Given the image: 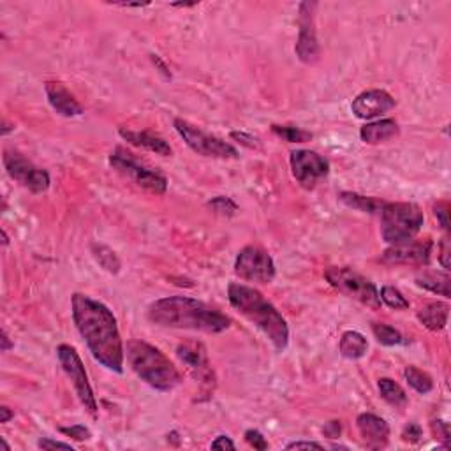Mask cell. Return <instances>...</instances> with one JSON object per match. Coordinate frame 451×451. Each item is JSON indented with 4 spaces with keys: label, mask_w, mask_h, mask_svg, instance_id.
<instances>
[{
    "label": "cell",
    "mask_w": 451,
    "mask_h": 451,
    "mask_svg": "<svg viewBox=\"0 0 451 451\" xmlns=\"http://www.w3.org/2000/svg\"><path fill=\"white\" fill-rule=\"evenodd\" d=\"M73 319L94 360L110 372L122 374L126 349L113 312L104 303L86 294L75 293Z\"/></svg>",
    "instance_id": "1"
},
{
    "label": "cell",
    "mask_w": 451,
    "mask_h": 451,
    "mask_svg": "<svg viewBox=\"0 0 451 451\" xmlns=\"http://www.w3.org/2000/svg\"><path fill=\"white\" fill-rule=\"evenodd\" d=\"M148 319L162 328L193 329L203 334H222L231 326V319L220 310L189 296L155 300L148 307Z\"/></svg>",
    "instance_id": "2"
},
{
    "label": "cell",
    "mask_w": 451,
    "mask_h": 451,
    "mask_svg": "<svg viewBox=\"0 0 451 451\" xmlns=\"http://www.w3.org/2000/svg\"><path fill=\"white\" fill-rule=\"evenodd\" d=\"M228 298L240 314L267 335L275 349L280 353L286 351L289 344V326L282 314L265 298L263 294L254 287L233 282L228 287Z\"/></svg>",
    "instance_id": "3"
},
{
    "label": "cell",
    "mask_w": 451,
    "mask_h": 451,
    "mask_svg": "<svg viewBox=\"0 0 451 451\" xmlns=\"http://www.w3.org/2000/svg\"><path fill=\"white\" fill-rule=\"evenodd\" d=\"M126 356L131 369L143 383L157 392L168 393L182 383L178 369L169 358L155 345L145 340H129L126 345Z\"/></svg>",
    "instance_id": "4"
},
{
    "label": "cell",
    "mask_w": 451,
    "mask_h": 451,
    "mask_svg": "<svg viewBox=\"0 0 451 451\" xmlns=\"http://www.w3.org/2000/svg\"><path fill=\"white\" fill-rule=\"evenodd\" d=\"M379 215L381 236L390 245L411 242L425 222L421 208L414 203H385Z\"/></svg>",
    "instance_id": "5"
},
{
    "label": "cell",
    "mask_w": 451,
    "mask_h": 451,
    "mask_svg": "<svg viewBox=\"0 0 451 451\" xmlns=\"http://www.w3.org/2000/svg\"><path fill=\"white\" fill-rule=\"evenodd\" d=\"M110 166L117 169L120 175L134 180V184L140 185L142 189L155 194V196H161L168 191V180H166L164 175L157 169L148 168L142 161H137L133 153L127 152L126 148L118 146L110 153Z\"/></svg>",
    "instance_id": "6"
},
{
    "label": "cell",
    "mask_w": 451,
    "mask_h": 451,
    "mask_svg": "<svg viewBox=\"0 0 451 451\" xmlns=\"http://www.w3.org/2000/svg\"><path fill=\"white\" fill-rule=\"evenodd\" d=\"M325 279L329 286L337 289L338 293L349 296V298L356 300V302L363 303L372 309H379L381 298L377 287L365 279L363 275L358 271L351 270L347 267H329L325 271Z\"/></svg>",
    "instance_id": "7"
},
{
    "label": "cell",
    "mask_w": 451,
    "mask_h": 451,
    "mask_svg": "<svg viewBox=\"0 0 451 451\" xmlns=\"http://www.w3.org/2000/svg\"><path fill=\"white\" fill-rule=\"evenodd\" d=\"M57 356H59L60 367L66 372V376L71 379L75 392L78 395L79 402L83 404V407L90 412L92 416L97 414V401H95L94 390H92L90 383H88V376L86 370L83 367V361L79 358V354L76 353L75 347L67 344H60L57 347Z\"/></svg>",
    "instance_id": "8"
},
{
    "label": "cell",
    "mask_w": 451,
    "mask_h": 451,
    "mask_svg": "<svg viewBox=\"0 0 451 451\" xmlns=\"http://www.w3.org/2000/svg\"><path fill=\"white\" fill-rule=\"evenodd\" d=\"M175 129L180 134V137L187 143L191 150L203 155V157H215V159H238V150L229 143L222 142L220 137L210 136L203 133L193 124L185 122L182 118L175 120Z\"/></svg>",
    "instance_id": "9"
},
{
    "label": "cell",
    "mask_w": 451,
    "mask_h": 451,
    "mask_svg": "<svg viewBox=\"0 0 451 451\" xmlns=\"http://www.w3.org/2000/svg\"><path fill=\"white\" fill-rule=\"evenodd\" d=\"M235 274L247 282L270 284L275 279V263L265 249L247 245L236 256Z\"/></svg>",
    "instance_id": "10"
},
{
    "label": "cell",
    "mask_w": 451,
    "mask_h": 451,
    "mask_svg": "<svg viewBox=\"0 0 451 451\" xmlns=\"http://www.w3.org/2000/svg\"><path fill=\"white\" fill-rule=\"evenodd\" d=\"M4 168L8 171L9 177L16 180L25 189L32 191V193L41 194L46 193L50 189V175L46 169L37 168L36 164H32L30 161L18 152H6L4 153Z\"/></svg>",
    "instance_id": "11"
},
{
    "label": "cell",
    "mask_w": 451,
    "mask_h": 451,
    "mask_svg": "<svg viewBox=\"0 0 451 451\" xmlns=\"http://www.w3.org/2000/svg\"><path fill=\"white\" fill-rule=\"evenodd\" d=\"M289 164L293 177L303 189H314L329 173V162L312 150L291 152Z\"/></svg>",
    "instance_id": "12"
},
{
    "label": "cell",
    "mask_w": 451,
    "mask_h": 451,
    "mask_svg": "<svg viewBox=\"0 0 451 451\" xmlns=\"http://www.w3.org/2000/svg\"><path fill=\"white\" fill-rule=\"evenodd\" d=\"M316 8H318L316 2L300 4V34L296 41V55L303 64H314L319 59V43L314 20Z\"/></svg>",
    "instance_id": "13"
},
{
    "label": "cell",
    "mask_w": 451,
    "mask_h": 451,
    "mask_svg": "<svg viewBox=\"0 0 451 451\" xmlns=\"http://www.w3.org/2000/svg\"><path fill=\"white\" fill-rule=\"evenodd\" d=\"M395 99L386 90H379V88H372V90L361 92L356 95V99L351 104V111L361 120H372V118H379L390 110L395 108Z\"/></svg>",
    "instance_id": "14"
},
{
    "label": "cell",
    "mask_w": 451,
    "mask_h": 451,
    "mask_svg": "<svg viewBox=\"0 0 451 451\" xmlns=\"http://www.w3.org/2000/svg\"><path fill=\"white\" fill-rule=\"evenodd\" d=\"M177 356L180 358L182 363H185L189 372L193 374L198 381L203 385H213V370L210 369L208 363L207 349L200 342H184L177 347Z\"/></svg>",
    "instance_id": "15"
},
{
    "label": "cell",
    "mask_w": 451,
    "mask_h": 451,
    "mask_svg": "<svg viewBox=\"0 0 451 451\" xmlns=\"http://www.w3.org/2000/svg\"><path fill=\"white\" fill-rule=\"evenodd\" d=\"M434 244L430 240L425 242H405L386 249L383 259L392 265H427L430 261Z\"/></svg>",
    "instance_id": "16"
},
{
    "label": "cell",
    "mask_w": 451,
    "mask_h": 451,
    "mask_svg": "<svg viewBox=\"0 0 451 451\" xmlns=\"http://www.w3.org/2000/svg\"><path fill=\"white\" fill-rule=\"evenodd\" d=\"M356 427L360 430V436L365 441L367 448L379 450L385 448L390 441V425L381 416L372 412H361L356 418Z\"/></svg>",
    "instance_id": "17"
},
{
    "label": "cell",
    "mask_w": 451,
    "mask_h": 451,
    "mask_svg": "<svg viewBox=\"0 0 451 451\" xmlns=\"http://www.w3.org/2000/svg\"><path fill=\"white\" fill-rule=\"evenodd\" d=\"M44 90H46V97L50 106L57 111L59 115L66 118H75L81 117L83 115V106L73 97V94L67 90L66 86L59 81H48L44 85Z\"/></svg>",
    "instance_id": "18"
},
{
    "label": "cell",
    "mask_w": 451,
    "mask_h": 451,
    "mask_svg": "<svg viewBox=\"0 0 451 451\" xmlns=\"http://www.w3.org/2000/svg\"><path fill=\"white\" fill-rule=\"evenodd\" d=\"M118 134L122 136V140H126L127 143L134 146H140V148L150 150V152L157 153V155H164V157H169L173 153V148L169 146V143L166 140H162L161 136H155L152 133H146V131H129V129H120Z\"/></svg>",
    "instance_id": "19"
},
{
    "label": "cell",
    "mask_w": 451,
    "mask_h": 451,
    "mask_svg": "<svg viewBox=\"0 0 451 451\" xmlns=\"http://www.w3.org/2000/svg\"><path fill=\"white\" fill-rule=\"evenodd\" d=\"M401 133V127L395 120L392 118H383V120H376V122L365 124V126L360 129V137L361 142L367 143V145H379V143H385L388 140H393V137L399 136Z\"/></svg>",
    "instance_id": "20"
},
{
    "label": "cell",
    "mask_w": 451,
    "mask_h": 451,
    "mask_svg": "<svg viewBox=\"0 0 451 451\" xmlns=\"http://www.w3.org/2000/svg\"><path fill=\"white\" fill-rule=\"evenodd\" d=\"M450 305L446 302H430L418 310V319L430 332H441L446 328Z\"/></svg>",
    "instance_id": "21"
},
{
    "label": "cell",
    "mask_w": 451,
    "mask_h": 451,
    "mask_svg": "<svg viewBox=\"0 0 451 451\" xmlns=\"http://www.w3.org/2000/svg\"><path fill=\"white\" fill-rule=\"evenodd\" d=\"M338 349H340V354L347 360H360L367 354V349H369V342L360 332H354V329H349L342 334L340 344H338Z\"/></svg>",
    "instance_id": "22"
},
{
    "label": "cell",
    "mask_w": 451,
    "mask_h": 451,
    "mask_svg": "<svg viewBox=\"0 0 451 451\" xmlns=\"http://www.w3.org/2000/svg\"><path fill=\"white\" fill-rule=\"evenodd\" d=\"M338 201L344 203L345 207L353 208V210H358V212L363 213H379L385 207V201L377 200V198H369V196H361V194L356 193H338Z\"/></svg>",
    "instance_id": "23"
},
{
    "label": "cell",
    "mask_w": 451,
    "mask_h": 451,
    "mask_svg": "<svg viewBox=\"0 0 451 451\" xmlns=\"http://www.w3.org/2000/svg\"><path fill=\"white\" fill-rule=\"evenodd\" d=\"M416 286L423 287V289L430 291L450 298V275L439 274V271H423L416 277Z\"/></svg>",
    "instance_id": "24"
},
{
    "label": "cell",
    "mask_w": 451,
    "mask_h": 451,
    "mask_svg": "<svg viewBox=\"0 0 451 451\" xmlns=\"http://www.w3.org/2000/svg\"><path fill=\"white\" fill-rule=\"evenodd\" d=\"M377 388H379L381 396L385 399L388 404L395 405V407H404L407 404V395L402 390L401 385H396L395 381L390 379V377H383L377 383Z\"/></svg>",
    "instance_id": "25"
},
{
    "label": "cell",
    "mask_w": 451,
    "mask_h": 451,
    "mask_svg": "<svg viewBox=\"0 0 451 451\" xmlns=\"http://www.w3.org/2000/svg\"><path fill=\"white\" fill-rule=\"evenodd\" d=\"M92 256H94V259L99 263V267L104 268V270L110 271V274L117 275L118 271H120V268H122V263H120L118 256L115 254L110 247H106V245L92 244Z\"/></svg>",
    "instance_id": "26"
},
{
    "label": "cell",
    "mask_w": 451,
    "mask_h": 451,
    "mask_svg": "<svg viewBox=\"0 0 451 451\" xmlns=\"http://www.w3.org/2000/svg\"><path fill=\"white\" fill-rule=\"evenodd\" d=\"M404 376L405 379H407L409 386H411L414 392L421 393V395H427V393H430L432 390H434V381H432V377L428 376L427 372H423V370L416 369V367H405L404 370Z\"/></svg>",
    "instance_id": "27"
},
{
    "label": "cell",
    "mask_w": 451,
    "mask_h": 451,
    "mask_svg": "<svg viewBox=\"0 0 451 451\" xmlns=\"http://www.w3.org/2000/svg\"><path fill=\"white\" fill-rule=\"evenodd\" d=\"M271 133L275 134V136H279L280 140H284V142L287 143H307L312 140V133H309V131H303L300 129V127H294V126H277V124H274L271 126Z\"/></svg>",
    "instance_id": "28"
},
{
    "label": "cell",
    "mask_w": 451,
    "mask_h": 451,
    "mask_svg": "<svg viewBox=\"0 0 451 451\" xmlns=\"http://www.w3.org/2000/svg\"><path fill=\"white\" fill-rule=\"evenodd\" d=\"M372 334H374V337L377 338V342H379V344L388 345V347L402 344L401 332L395 328H392V326H388V325H383V323H374Z\"/></svg>",
    "instance_id": "29"
},
{
    "label": "cell",
    "mask_w": 451,
    "mask_h": 451,
    "mask_svg": "<svg viewBox=\"0 0 451 451\" xmlns=\"http://www.w3.org/2000/svg\"><path fill=\"white\" fill-rule=\"evenodd\" d=\"M379 298H381V302L385 303V305H388L390 309H393V310H407L409 309V302L405 300L404 294H402L401 291L393 286L381 287Z\"/></svg>",
    "instance_id": "30"
},
{
    "label": "cell",
    "mask_w": 451,
    "mask_h": 451,
    "mask_svg": "<svg viewBox=\"0 0 451 451\" xmlns=\"http://www.w3.org/2000/svg\"><path fill=\"white\" fill-rule=\"evenodd\" d=\"M208 207L212 208L215 213H219V215H226V217H233L236 213V210H238L235 201H233L231 198H226V196L213 198V200L208 201Z\"/></svg>",
    "instance_id": "31"
},
{
    "label": "cell",
    "mask_w": 451,
    "mask_h": 451,
    "mask_svg": "<svg viewBox=\"0 0 451 451\" xmlns=\"http://www.w3.org/2000/svg\"><path fill=\"white\" fill-rule=\"evenodd\" d=\"M64 436L71 437L75 441H88L92 437L90 428L85 427V425H71V427H62L60 428Z\"/></svg>",
    "instance_id": "32"
},
{
    "label": "cell",
    "mask_w": 451,
    "mask_h": 451,
    "mask_svg": "<svg viewBox=\"0 0 451 451\" xmlns=\"http://www.w3.org/2000/svg\"><path fill=\"white\" fill-rule=\"evenodd\" d=\"M245 441H247V443L251 444L254 450H259V451L268 450L267 437H265L259 430H254V428H251V430L245 432Z\"/></svg>",
    "instance_id": "33"
},
{
    "label": "cell",
    "mask_w": 451,
    "mask_h": 451,
    "mask_svg": "<svg viewBox=\"0 0 451 451\" xmlns=\"http://www.w3.org/2000/svg\"><path fill=\"white\" fill-rule=\"evenodd\" d=\"M432 430H434V434L437 436V439L443 441V446L450 448V425L446 423L444 420H434L432 421Z\"/></svg>",
    "instance_id": "34"
},
{
    "label": "cell",
    "mask_w": 451,
    "mask_h": 451,
    "mask_svg": "<svg viewBox=\"0 0 451 451\" xmlns=\"http://www.w3.org/2000/svg\"><path fill=\"white\" fill-rule=\"evenodd\" d=\"M434 215L439 220L441 228H443L444 231H448V229H450V204H448L446 201H439V203L434 207Z\"/></svg>",
    "instance_id": "35"
},
{
    "label": "cell",
    "mask_w": 451,
    "mask_h": 451,
    "mask_svg": "<svg viewBox=\"0 0 451 451\" xmlns=\"http://www.w3.org/2000/svg\"><path fill=\"white\" fill-rule=\"evenodd\" d=\"M421 436H423L421 427H420V425H416V423L405 425L404 430H402V439H404L405 443H409V444H416L418 441L421 439Z\"/></svg>",
    "instance_id": "36"
},
{
    "label": "cell",
    "mask_w": 451,
    "mask_h": 451,
    "mask_svg": "<svg viewBox=\"0 0 451 451\" xmlns=\"http://www.w3.org/2000/svg\"><path fill=\"white\" fill-rule=\"evenodd\" d=\"M231 137L238 143H242V145L249 146V148H261V143H259L258 137L251 136L247 133H236L235 131V133H231Z\"/></svg>",
    "instance_id": "37"
},
{
    "label": "cell",
    "mask_w": 451,
    "mask_h": 451,
    "mask_svg": "<svg viewBox=\"0 0 451 451\" xmlns=\"http://www.w3.org/2000/svg\"><path fill=\"white\" fill-rule=\"evenodd\" d=\"M302 448H307V450H325L323 444L314 443V441H293V443L286 444V450H302Z\"/></svg>",
    "instance_id": "38"
},
{
    "label": "cell",
    "mask_w": 451,
    "mask_h": 451,
    "mask_svg": "<svg viewBox=\"0 0 451 451\" xmlns=\"http://www.w3.org/2000/svg\"><path fill=\"white\" fill-rule=\"evenodd\" d=\"M450 252H451V247H450V240L443 238V242H441V254H439V261L441 265H443L444 270H450Z\"/></svg>",
    "instance_id": "39"
},
{
    "label": "cell",
    "mask_w": 451,
    "mask_h": 451,
    "mask_svg": "<svg viewBox=\"0 0 451 451\" xmlns=\"http://www.w3.org/2000/svg\"><path fill=\"white\" fill-rule=\"evenodd\" d=\"M340 432H342V425L340 421L337 420L329 421V423H326L325 427H323V434H325L326 437H329V439H337V437L340 436Z\"/></svg>",
    "instance_id": "40"
},
{
    "label": "cell",
    "mask_w": 451,
    "mask_h": 451,
    "mask_svg": "<svg viewBox=\"0 0 451 451\" xmlns=\"http://www.w3.org/2000/svg\"><path fill=\"white\" fill-rule=\"evenodd\" d=\"M37 446H39L41 450H51V448H66V450H73V446L69 443H60V441H53L50 439V437H43V439H39Z\"/></svg>",
    "instance_id": "41"
},
{
    "label": "cell",
    "mask_w": 451,
    "mask_h": 451,
    "mask_svg": "<svg viewBox=\"0 0 451 451\" xmlns=\"http://www.w3.org/2000/svg\"><path fill=\"white\" fill-rule=\"evenodd\" d=\"M212 448H213V450H235L236 446L228 436H219L212 443Z\"/></svg>",
    "instance_id": "42"
},
{
    "label": "cell",
    "mask_w": 451,
    "mask_h": 451,
    "mask_svg": "<svg viewBox=\"0 0 451 451\" xmlns=\"http://www.w3.org/2000/svg\"><path fill=\"white\" fill-rule=\"evenodd\" d=\"M152 62H153V66L159 67V73H161V75H164L166 79H171V73H169V69L166 67V64L162 62L157 55H152Z\"/></svg>",
    "instance_id": "43"
},
{
    "label": "cell",
    "mask_w": 451,
    "mask_h": 451,
    "mask_svg": "<svg viewBox=\"0 0 451 451\" xmlns=\"http://www.w3.org/2000/svg\"><path fill=\"white\" fill-rule=\"evenodd\" d=\"M12 418H15V411L2 405V407H0V423H9V420H12Z\"/></svg>",
    "instance_id": "44"
},
{
    "label": "cell",
    "mask_w": 451,
    "mask_h": 451,
    "mask_svg": "<svg viewBox=\"0 0 451 451\" xmlns=\"http://www.w3.org/2000/svg\"><path fill=\"white\" fill-rule=\"evenodd\" d=\"M0 342H2V347H0V349H2V353H8L9 349H12V347H15V344H12L11 340H9V335H8V332H2V338H0Z\"/></svg>",
    "instance_id": "45"
},
{
    "label": "cell",
    "mask_w": 451,
    "mask_h": 451,
    "mask_svg": "<svg viewBox=\"0 0 451 451\" xmlns=\"http://www.w3.org/2000/svg\"><path fill=\"white\" fill-rule=\"evenodd\" d=\"M115 6H118V8H146V6H150V2H115Z\"/></svg>",
    "instance_id": "46"
},
{
    "label": "cell",
    "mask_w": 451,
    "mask_h": 451,
    "mask_svg": "<svg viewBox=\"0 0 451 451\" xmlns=\"http://www.w3.org/2000/svg\"><path fill=\"white\" fill-rule=\"evenodd\" d=\"M11 131H15V126L8 124V120H4V124H2V136H8Z\"/></svg>",
    "instance_id": "47"
},
{
    "label": "cell",
    "mask_w": 451,
    "mask_h": 451,
    "mask_svg": "<svg viewBox=\"0 0 451 451\" xmlns=\"http://www.w3.org/2000/svg\"><path fill=\"white\" fill-rule=\"evenodd\" d=\"M198 6V2H191V4H185V2H180V4H171V8H194Z\"/></svg>",
    "instance_id": "48"
},
{
    "label": "cell",
    "mask_w": 451,
    "mask_h": 451,
    "mask_svg": "<svg viewBox=\"0 0 451 451\" xmlns=\"http://www.w3.org/2000/svg\"><path fill=\"white\" fill-rule=\"evenodd\" d=\"M8 244H9V236H8V233H6V229H2V245H4V247H8Z\"/></svg>",
    "instance_id": "49"
}]
</instances>
